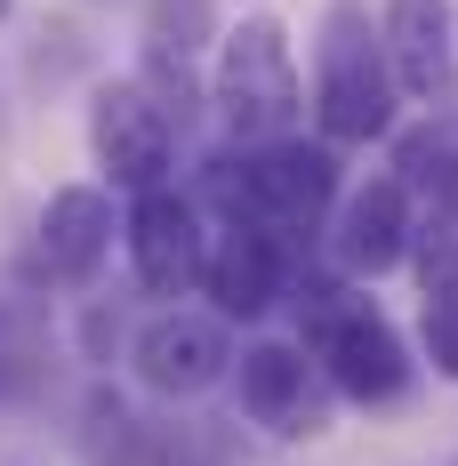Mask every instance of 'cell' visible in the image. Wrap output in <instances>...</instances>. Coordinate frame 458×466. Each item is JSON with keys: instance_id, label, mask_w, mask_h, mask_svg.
I'll return each instance as SVG.
<instances>
[{"instance_id": "cell-14", "label": "cell", "mask_w": 458, "mask_h": 466, "mask_svg": "<svg viewBox=\"0 0 458 466\" xmlns=\"http://www.w3.org/2000/svg\"><path fill=\"white\" fill-rule=\"evenodd\" d=\"M41 378H48V314L33 298L0 289V410L33 402Z\"/></svg>"}, {"instance_id": "cell-4", "label": "cell", "mask_w": 458, "mask_h": 466, "mask_svg": "<svg viewBox=\"0 0 458 466\" xmlns=\"http://www.w3.org/2000/svg\"><path fill=\"white\" fill-rule=\"evenodd\" d=\"M249 193H258V226L290 233H330L338 201H346V161L330 137H274V145H249Z\"/></svg>"}, {"instance_id": "cell-17", "label": "cell", "mask_w": 458, "mask_h": 466, "mask_svg": "<svg viewBox=\"0 0 458 466\" xmlns=\"http://www.w3.org/2000/svg\"><path fill=\"white\" fill-rule=\"evenodd\" d=\"M418 354L434 362V378L458 386V298H426V314H418Z\"/></svg>"}, {"instance_id": "cell-5", "label": "cell", "mask_w": 458, "mask_h": 466, "mask_svg": "<svg viewBox=\"0 0 458 466\" xmlns=\"http://www.w3.org/2000/svg\"><path fill=\"white\" fill-rule=\"evenodd\" d=\"M89 153H97V169L113 177V193H153V186H169L178 121H169V105L145 89V81H97Z\"/></svg>"}, {"instance_id": "cell-16", "label": "cell", "mask_w": 458, "mask_h": 466, "mask_svg": "<svg viewBox=\"0 0 458 466\" xmlns=\"http://www.w3.org/2000/svg\"><path fill=\"white\" fill-rule=\"evenodd\" d=\"M411 266H418V289H426V298H458V193L418 209Z\"/></svg>"}, {"instance_id": "cell-10", "label": "cell", "mask_w": 458, "mask_h": 466, "mask_svg": "<svg viewBox=\"0 0 458 466\" xmlns=\"http://www.w3.org/2000/svg\"><path fill=\"white\" fill-rule=\"evenodd\" d=\"M321 386H330V378L314 370V354H306V346H290V338H258V346H241V354H233L241 419L266 426V434H321V419H330Z\"/></svg>"}, {"instance_id": "cell-2", "label": "cell", "mask_w": 458, "mask_h": 466, "mask_svg": "<svg viewBox=\"0 0 458 466\" xmlns=\"http://www.w3.org/2000/svg\"><path fill=\"white\" fill-rule=\"evenodd\" d=\"M209 105H218V121H226L233 145L298 137V121H306V81H298L290 25H281L274 8H249L241 25L218 33V56H209Z\"/></svg>"}, {"instance_id": "cell-1", "label": "cell", "mask_w": 458, "mask_h": 466, "mask_svg": "<svg viewBox=\"0 0 458 466\" xmlns=\"http://www.w3.org/2000/svg\"><path fill=\"white\" fill-rule=\"evenodd\" d=\"M314 137L346 145H386L402 129V89H394V65L386 41L370 33L362 0H330L321 8V41H314Z\"/></svg>"}, {"instance_id": "cell-18", "label": "cell", "mask_w": 458, "mask_h": 466, "mask_svg": "<svg viewBox=\"0 0 458 466\" xmlns=\"http://www.w3.org/2000/svg\"><path fill=\"white\" fill-rule=\"evenodd\" d=\"M8 8H16V0H0V16H8Z\"/></svg>"}, {"instance_id": "cell-9", "label": "cell", "mask_w": 458, "mask_h": 466, "mask_svg": "<svg viewBox=\"0 0 458 466\" xmlns=\"http://www.w3.org/2000/svg\"><path fill=\"white\" fill-rule=\"evenodd\" d=\"M378 41H386L402 105H418V113H451L458 105V8L451 0H386Z\"/></svg>"}, {"instance_id": "cell-12", "label": "cell", "mask_w": 458, "mask_h": 466, "mask_svg": "<svg viewBox=\"0 0 458 466\" xmlns=\"http://www.w3.org/2000/svg\"><path fill=\"white\" fill-rule=\"evenodd\" d=\"M113 258V193L105 186H56L41 201V266L65 289H89Z\"/></svg>"}, {"instance_id": "cell-11", "label": "cell", "mask_w": 458, "mask_h": 466, "mask_svg": "<svg viewBox=\"0 0 458 466\" xmlns=\"http://www.w3.org/2000/svg\"><path fill=\"white\" fill-rule=\"evenodd\" d=\"M290 274H298V241H290V233L226 226L209 241L201 298H209V314H226V322H258V314H274L281 298H290Z\"/></svg>"}, {"instance_id": "cell-6", "label": "cell", "mask_w": 458, "mask_h": 466, "mask_svg": "<svg viewBox=\"0 0 458 466\" xmlns=\"http://www.w3.org/2000/svg\"><path fill=\"white\" fill-rule=\"evenodd\" d=\"M121 249H129V274L145 298H193L209 274V226H201V201H185L178 186L129 193V218H121Z\"/></svg>"}, {"instance_id": "cell-15", "label": "cell", "mask_w": 458, "mask_h": 466, "mask_svg": "<svg viewBox=\"0 0 458 466\" xmlns=\"http://www.w3.org/2000/svg\"><path fill=\"white\" fill-rule=\"evenodd\" d=\"M218 0H145V48L153 56H201V48H218Z\"/></svg>"}, {"instance_id": "cell-8", "label": "cell", "mask_w": 458, "mask_h": 466, "mask_svg": "<svg viewBox=\"0 0 458 466\" xmlns=\"http://www.w3.org/2000/svg\"><path fill=\"white\" fill-rule=\"evenodd\" d=\"M411 241H418V193L378 169L362 186H346L338 218H330V249H338V274L346 281H386L411 266Z\"/></svg>"}, {"instance_id": "cell-7", "label": "cell", "mask_w": 458, "mask_h": 466, "mask_svg": "<svg viewBox=\"0 0 458 466\" xmlns=\"http://www.w3.org/2000/svg\"><path fill=\"white\" fill-rule=\"evenodd\" d=\"M129 370H137V386L161 394V402H193V394L226 386L233 378V329H226V314L161 306V314L129 338Z\"/></svg>"}, {"instance_id": "cell-3", "label": "cell", "mask_w": 458, "mask_h": 466, "mask_svg": "<svg viewBox=\"0 0 458 466\" xmlns=\"http://www.w3.org/2000/svg\"><path fill=\"white\" fill-rule=\"evenodd\" d=\"M306 354H314V370L330 378V394H338V402H362V410H394L418 386L411 338L386 322L370 298H354V289L321 298L314 314H306Z\"/></svg>"}, {"instance_id": "cell-13", "label": "cell", "mask_w": 458, "mask_h": 466, "mask_svg": "<svg viewBox=\"0 0 458 466\" xmlns=\"http://www.w3.org/2000/svg\"><path fill=\"white\" fill-rule=\"evenodd\" d=\"M386 169H394L418 201H451L458 193V121L451 113H418L411 129L386 137Z\"/></svg>"}]
</instances>
